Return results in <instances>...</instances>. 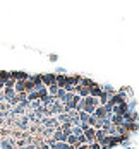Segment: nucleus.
<instances>
[{"label":"nucleus","instance_id":"1","mask_svg":"<svg viewBox=\"0 0 139 149\" xmlns=\"http://www.w3.org/2000/svg\"><path fill=\"white\" fill-rule=\"evenodd\" d=\"M55 77H57V75H53V74L41 75V81H43V84H46V86H53V84H55Z\"/></svg>","mask_w":139,"mask_h":149},{"label":"nucleus","instance_id":"2","mask_svg":"<svg viewBox=\"0 0 139 149\" xmlns=\"http://www.w3.org/2000/svg\"><path fill=\"white\" fill-rule=\"evenodd\" d=\"M84 137H86L89 142H91V141H94V129H89V130H86V135H84Z\"/></svg>","mask_w":139,"mask_h":149},{"label":"nucleus","instance_id":"3","mask_svg":"<svg viewBox=\"0 0 139 149\" xmlns=\"http://www.w3.org/2000/svg\"><path fill=\"white\" fill-rule=\"evenodd\" d=\"M55 139H57V141H65V135L62 134V130H57V132H55Z\"/></svg>","mask_w":139,"mask_h":149},{"label":"nucleus","instance_id":"4","mask_svg":"<svg viewBox=\"0 0 139 149\" xmlns=\"http://www.w3.org/2000/svg\"><path fill=\"white\" fill-rule=\"evenodd\" d=\"M91 94H94V96H100V94H101V91L98 89V88H94V86H93V89H91Z\"/></svg>","mask_w":139,"mask_h":149},{"label":"nucleus","instance_id":"5","mask_svg":"<svg viewBox=\"0 0 139 149\" xmlns=\"http://www.w3.org/2000/svg\"><path fill=\"white\" fill-rule=\"evenodd\" d=\"M101 115H105V110L103 108H98L96 110V117H101Z\"/></svg>","mask_w":139,"mask_h":149},{"label":"nucleus","instance_id":"6","mask_svg":"<svg viewBox=\"0 0 139 149\" xmlns=\"http://www.w3.org/2000/svg\"><path fill=\"white\" fill-rule=\"evenodd\" d=\"M50 91H52V93H53V94H55V93H57V91H59V88H57V86H55V84H53V86H50Z\"/></svg>","mask_w":139,"mask_h":149},{"label":"nucleus","instance_id":"7","mask_svg":"<svg viewBox=\"0 0 139 149\" xmlns=\"http://www.w3.org/2000/svg\"><path fill=\"white\" fill-rule=\"evenodd\" d=\"M79 149H88V146H79Z\"/></svg>","mask_w":139,"mask_h":149}]
</instances>
